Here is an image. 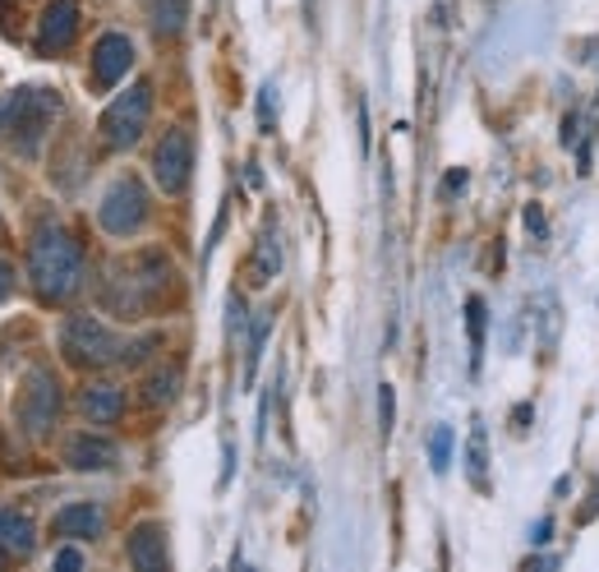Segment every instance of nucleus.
I'll use <instances>...</instances> for the list:
<instances>
[{"instance_id": "obj_1", "label": "nucleus", "mask_w": 599, "mask_h": 572, "mask_svg": "<svg viewBox=\"0 0 599 572\" xmlns=\"http://www.w3.org/2000/svg\"><path fill=\"white\" fill-rule=\"evenodd\" d=\"M171 277H175V268L162 250H139L129 259H116L106 286H102V305L120 319H139L152 305H162V296L171 291Z\"/></svg>"}, {"instance_id": "obj_2", "label": "nucleus", "mask_w": 599, "mask_h": 572, "mask_svg": "<svg viewBox=\"0 0 599 572\" xmlns=\"http://www.w3.org/2000/svg\"><path fill=\"white\" fill-rule=\"evenodd\" d=\"M28 277L37 300L65 305L83 286V250L65 227H42L28 245Z\"/></svg>"}, {"instance_id": "obj_3", "label": "nucleus", "mask_w": 599, "mask_h": 572, "mask_svg": "<svg viewBox=\"0 0 599 572\" xmlns=\"http://www.w3.org/2000/svg\"><path fill=\"white\" fill-rule=\"evenodd\" d=\"M56 116H60L56 88H14V93L0 98V144H10L19 158H37Z\"/></svg>"}, {"instance_id": "obj_4", "label": "nucleus", "mask_w": 599, "mask_h": 572, "mask_svg": "<svg viewBox=\"0 0 599 572\" xmlns=\"http://www.w3.org/2000/svg\"><path fill=\"white\" fill-rule=\"evenodd\" d=\"M60 351H65V361L79 365V369H102V365H116L125 361V351L129 342L116 338L102 319L93 314H70L60 323Z\"/></svg>"}, {"instance_id": "obj_5", "label": "nucleus", "mask_w": 599, "mask_h": 572, "mask_svg": "<svg viewBox=\"0 0 599 572\" xmlns=\"http://www.w3.org/2000/svg\"><path fill=\"white\" fill-rule=\"evenodd\" d=\"M148 116H152V83L139 79V83H129L125 93L102 112V121H97L106 148H116V152L135 148L143 139V129H148Z\"/></svg>"}, {"instance_id": "obj_6", "label": "nucleus", "mask_w": 599, "mask_h": 572, "mask_svg": "<svg viewBox=\"0 0 599 572\" xmlns=\"http://www.w3.org/2000/svg\"><path fill=\"white\" fill-rule=\"evenodd\" d=\"M14 415L24 425L28 438H47L60 421V384L47 365H33L24 374V388H19V402H14Z\"/></svg>"}, {"instance_id": "obj_7", "label": "nucleus", "mask_w": 599, "mask_h": 572, "mask_svg": "<svg viewBox=\"0 0 599 572\" xmlns=\"http://www.w3.org/2000/svg\"><path fill=\"white\" fill-rule=\"evenodd\" d=\"M97 222L106 236H135L143 231L148 222V190L139 175H120V181H111V190L102 194L97 204Z\"/></svg>"}, {"instance_id": "obj_8", "label": "nucleus", "mask_w": 599, "mask_h": 572, "mask_svg": "<svg viewBox=\"0 0 599 572\" xmlns=\"http://www.w3.org/2000/svg\"><path fill=\"white\" fill-rule=\"evenodd\" d=\"M194 171V139L189 129H166L158 152H152V181L162 185V194H185Z\"/></svg>"}, {"instance_id": "obj_9", "label": "nucleus", "mask_w": 599, "mask_h": 572, "mask_svg": "<svg viewBox=\"0 0 599 572\" xmlns=\"http://www.w3.org/2000/svg\"><path fill=\"white\" fill-rule=\"evenodd\" d=\"M129 70H135V42H129L125 33H102L97 47H93V83H97V93L116 88Z\"/></svg>"}, {"instance_id": "obj_10", "label": "nucleus", "mask_w": 599, "mask_h": 572, "mask_svg": "<svg viewBox=\"0 0 599 572\" xmlns=\"http://www.w3.org/2000/svg\"><path fill=\"white\" fill-rule=\"evenodd\" d=\"M79 37V0H47L37 19V52H65Z\"/></svg>"}, {"instance_id": "obj_11", "label": "nucleus", "mask_w": 599, "mask_h": 572, "mask_svg": "<svg viewBox=\"0 0 599 572\" xmlns=\"http://www.w3.org/2000/svg\"><path fill=\"white\" fill-rule=\"evenodd\" d=\"M65 461H70L74 471H111L120 461V448L102 434H74L70 444H65Z\"/></svg>"}, {"instance_id": "obj_12", "label": "nucleus", "mask_w": 599, "mask_h": 572, "mask_svg": "<svg viewBox=\"0 0 599 572\" xmlns=\"http://www.w3.org/2000/svg\"><path fill=\"white\" fill-rule=\"evenodd\" d=\"M106 526V513L97 503H65V508L51 517V531L60 540H97Z\"/></svg>"}, {"instance_id": "obj_13", "label": "nucleus", "mask_w": 599, "mask_h": 572, "mask_svg": "<svg viewBox=\"0 0 599 572\" xmlns=\"http://www.w3.org/2000/svg\"><path fill=\"white\" fill-rule=\"evenodd\" d=\"M37 545V526L24 508H0V554L5 559H28Z\"/></svg>"}, {"instance_id": "obj_14", "label": "nucleus", "mask_w": 599, "mask_h": 572, "mask_svg": "<svg viewBox=\"0 0 599 572\" xmlns=\"http://www.w3.org/2000/svg\"><path fill=\"white\" fill-rule=\"evenodd\" d=\"M129 563L139 572H162L166 568V531L158 522H143L129 531Z\"/></svg>"}, {"instance_id": "obj_15", "label": "nucleus", "mask_w": 599, "mask_h": 572, "mask_svg": "<svg viewBox=\"0 0 599 572\" xmlns=\"http://www.w3.org/2000/svg\"><path fill=\"white\" fill-rule=\"evenodd\" d=\"M79 407H83V415L93 425H116L120 415H125V388H116V384H88Z\"/></svg>"}, {"instance_id": "obj_16", "label": "nucleus", "mask_w": 599, "mask_h": 572, "mask_svg": "<svg viewBox=\"0 0 599 572\" xmlns=\"http://www.w3.org/2000/svg\"><path fill=\"white\" fill-rule=\"evenodd\" d=\"M277 273H281V240H277V231H273V222H268V227L258 231V240H254L250 282H254V286H268Z\"/></svg>"}, {"instance_id": "obj_17", "label": "nucleus", "mask_w": 599, "mask_h": 572, "mask_svg": "<svg viewBox=\"0 0 599 572\" xmlns=\"http://www.w3.org/2000/svg\"><path fill=\"white\" fill-rule=\"evenodd\" d=\"M465 476L475 490H489V430H484V421H475L471 438H465Z\"/></svg>"}, {"instance_id": "obj_18", "label": "nucleus", "mask_w": 599, "mask_h": 572, "mask_svg": "<svg viewBox=\"0 0 599 572\" xmlns=\"http://www.w3.org/2000/svg\"><path fill=\"white\" fill-rule=\"evenodd\" d=\"M484 328H489V310H484V300L471 296L465 300V333H471V369H480L484 361Z\"/></svg>"}, {"instance_id": "obj_19", "label": "nucleus", "mask_w": 599, "mask_h": 572, "mask_svg": "<svg viewBox=\"0 0 599 572\" xmlns=\"http://www.w3.org/2000/svg\"><path fill=\"white\" fill-rule=\"evenodd\" d=\"M185 14H189V0H152V28L162 37H175L185 28Z\"/></svg>"}, {"instance_id": "obj_20", "label": "nucleus", "mask_w": 599, "mask_h": 572, "mask_svg": "<svg viewBox=\"0 0 599 572\" xmlns=\"http://www.w3.org/2000/svg\"><path fill=\"white\" fill-rule=\"evenodd\" d=\"M268 333H273V310H258L254 328H250V351H245V384H254L258 356H263V346H268Z\"/></svg>"}, {"instance_id": "obj_21", "label": "nucleus", "mask_w": 599, "mask_h": 572, "mask_svg": "<svg viewBox=\"0 0 599 572\" xmlns=\"http://www.w3.org/2000/svg\"><path fill=\"white\" fill-rule=\"evenodd\" d=\"M175 392H181V369H175V365H162V369L143 384V398H148L152 407H166Z\"/></svg>"}, {"instance_id": "obj_22", "label": "nucleus", "mask_w": 599, "mask_h": 572, "mask_svg": "<svg viewBox=\"0 0 599 572\" xmlns=\"http://www.w3.org/2000/svg\"><path fill=\"white\" fill-rule=\"evenodd\" d=\"M429 467H434V476H448V467H452V430L448 425H434V434H429Z\"/></svg>"}, {"instance_id": "obj_23", "label": "nucleus", "mask_w": 599, "mask_h": 572, "mask_svg": "<svg viewBox=\"0 0 599 572\" xmlns=\"http://www.w3.org/2000/svg\"><path fill=\"white\" fill-rule=\"evenodd\" d=\"M563 333V314H558V296H544V333H540V351H553Z\"/></svg>"}, {"instance_id": "obj_24", "label": "nucleus", "mask_w": 599, "mask_h": 572, "mask_svg": "<svg viewBox=\"0 0 599 572\" xmlns=\"http://www.w3.org/2000/svg\"><path fill=\"white\" fill-rule=\"evenodd\" d=\"M392 421H396V402H392V384H379V430H383V438L392 434Z\"/></svg>"}, {"instance_id": "obj_25", "label": "nucleus", "mask_w": 599, "mask_h": 572, "mask_svg": "<svg viewBox=\"0 0 599 572\" xmlns=\"http://www.w3.org/2000/svg\"><path fill=\"white\" fill-rule=\"evenodd\" d=\"M273 93H277V88L263 83V93H258V125H263V135H273Z\"/></svg>"}, {"instance_id": "obj_26", "label": "nucleus", "mask_w": 599, "mask_h": 572, "mask_svg": "<svg viewBox=\"0 0 599 572\" xmlns=\"http://www.w3.org/2000/svg\"><path fill=\"white\" fill-rule=\"evenodd\" d=\"M465 181H471V175H465V167H452L448 175H442V199H457V194L465 190Z\"/></svg>"}, {"instance_id": "obj_27", "label": "nucleus", "mask_w": 599, "mask_h": 572, "mask_svg": "<svg viewBox=\"0 0 599 572\" xmlns=\"http://www.w3.org/2000/svg\"><path fill=\"white\" fill-rule=\"evenodd\" d=\"M355 121H360V152H369V102L355 98Z\"/></svg>"}, {"instance_id": "obj_28", "label": "nucleus", "mask_w": 599, "mask_h": 572, "mask_svg": "<svg viewBox=\"0 0 599 572\" xmlns=\"http://www.w3.org/2000/svg\"><path fill=\"white\" fill-rule=\"evenodd\" d=\"M56 568H60V572H74V568H83V554H79V549L65 545L60 554H56Z\"/></svg>"}, {"instance_id": "obj_29", "label": "nucleus", "mask_w": 599, "mask_h": 572, "mask_svg": "<svg viewBox=\"0 0 599 572\" xmlns=\"http://www.w3.org/2000/svg\"><path fill=\"white\" fill-rule=\"evenodd\" d=\"M10 291H14V268H10L5 259H0V300H5Z\"/></svg>"}, {"instance_id": "obj_30", "label": "nucleus", "mask_w": 599, "mask_h": 572, "mask_svg": "<svg viewBox=\"0 0 599 572\" xmlns=\"http://www.w3.org/2000/svg\"><path fill=\"white\" fill-rule=\"evenodd\" d=\"M526 227L535 231V236H544V213H540L535 204H526Z\"/></svg>"}, {"instance_id": "obj_31", "label": "nucleus", "mask_w": 599, "mask_h": 572, "mask_svg": "<svg viewBox=\"0 0 599 572\" xmlns=\"http://www.w3.org/2000/svg\"><path fill=\"white\" fill-rule=\"evenodd\" d=\"M595 513H599V485L590 490V503H586V508H581V517H576V522H590Z\"/></svg>"}, {"instance_id": "obj_32", "label": "nucleus", "mask_w": 599, "mask_h": 572, "mask_svg": "<svg viewBox=\"0 0 599 572\" xmlns=\"http://www.w3.org/2000/svg\"><path fill=\"white\" fill-rule=\"evenodd\" d=\"M549 536H553V522H549V517H544V522H540V526H535V531H530V540H535V545H544V540H549Z\"/></svg>"}]
</instances>
